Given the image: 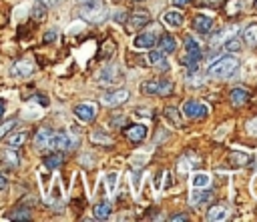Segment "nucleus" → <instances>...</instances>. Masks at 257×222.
Here are the masks:
<instances>
[{"label":"nucleus","mask_w":257,"mask_h":222,"mask_svg":"<svg viewBox=\"0 0 257 222\" xmlns=\"http://www.w3.org/2000/svg\"><path fill=\"white\" fill-rule=\"evenodd\" d=\"M75 116H77L81 122L88 124V122H92L94 116H96V106H94L92 102H81V104L75 106Z\"/></svg>","instance_id":"1a4fd4ad"},{"label":"nucleus","mask_w":257,"mask_h":222,"mask_svg":"<svg viewBox=\"0 0 257 222\" xmlns=\"http://www.w3.org/2000/svg\"><path fill=\"white\" fill-rule=\"evenodd\" d=\"M237 10H239V0H231L229 8H227V14H235Z\"/></svg>","instance_id":"4c0bfd02"},{"label":"nucleus","mask_w":257,"mask_h":222,"mask_svg":"<svg viewBox=\"0 0 257 222\" xmlns=\"http://www.w3.org/2000/svg\"><path fill=\"white\" fill-rule=\"evenodd\" d=\"M90 140H92L94 144H100V146H111V144H113L111 136H107L102 130H92V132H90Z\"/></svg>","instance_id":"c756f323"},{"label":"nucleus","mask_w":257,"mask_h":222,"mask_svg":"<svg viewBox=\"0 0 257 222\" xmlns=\"http://www.w3.org/2000/svg\"><path fill=\"white\" fill-rule=\"evenodd\" d=\"M149 22H151V14H149V10H147V8H135V10L131 12L129 20H127V28H129L131 32H135V30L145 28Z\"/></svg>","instance_id":"39448f33"},{"label":"nucleus","mask_w":257,"mask_h":222,"mask_svg":"<svg viewBox=\"0 0 257 222\" xmlns=\"http://www.w3.org/2000/svg\"><path fill=\"white\" fill-rule=\"evenodd\" d=\"M147 134H149V128L145 126V124H133V126H129V128H125V136L131 140V142H143L145 138H147Z\"/></svg>","instance_id":"ddd939ff"},{"label":"nucleus","mask_w":257,"mask_h":222,"mask_svg":"<svg viewBox=\"0 0 257 222\" xmlns=\"http://www.w3.org/2000/svg\"><path fill=\"white\" fill-rule=\"evenodd\" d=\"M183 22H185V16H183V12H179L177 8H175V10H167V12L163 14V24L169 26V28H179Z\"/></svg>","instance_id":"4468645a"},{"label":"nucleus","mask_w":257,"mask_h":222,"mask_svg":"<svg viewBox=\"0 0 257 222\" xmlns=\"http://www.w3.org/2000/svg\"><path fill=\"white\" fill-rule=\"evenodd\" d=\"M213 22L215 20L211 16H207V14H197L193 18V30L199 32V34H209L213 30Z\"/></svg>","instance_id":"f8f14e48"},{"label":"nucleus","mask_w":257,"mask_h":222,"mask_svg":"<svg viewBox=\"0 0 257 222\" xmlns=\"http://www.w3.org/2000/svg\"><path fill=\"white\" fill-rule=\"evenodd\" d=\"M42 4H46V6H55V4H59V2H63V0H40Z\"/></svg>","instance_id":"37998d69"},{"label":"nucleus","mask_w":257,"mask_h":222,"mask_svg":"<svg viewBox=\"0 0 257 222\" xmlns=\"http://www.w3.org/2000/svg\"><path fill=\"white\" fill-rule=\"evenodd\" d=\"M147 58H149V64L153 66H157L161 72H169V62H167V54L163 50H153L149 48V54H147Z\"/></svg>","instance_id":"9b49d317"},{"label":"nucleus","mask_w":257,"mask_h":222,"mask_svg":"<svg viewBox=\"0 0 257 222\" xmlns=\"http://www.w3.org/2000/svg\"><path fill=\"white\" fill-rule=\"evenodd\" d=\"M243 42L247 46H257V24H249L245 30H243Z\"/></svg>","instance_id":"cd10ccee"},{"label":"nucleus","mask_w":257,"mask_h":222,"mask_svg":"<svg viewBox=\"0 0 257 222\" xmlns=\"http://www.w3.org/2000/svg\"><path fill=\"white\" fill-rule=\"evenodd\" d=\"M125 124V116H115V120H111V126H123Z\"/></svg>","instance_id":"ea45409f"},{"label":"nucleus","mask_w":257,"mask_h":222,"mask_svg":"<svg viewBox=\"0 0 257 222\" xmlns=\"http://www.w3.org/2000/svg\"><path fill=\"white\" fill-rule=\"evenodd\" d=\"M157 42H159V46H161V50L165 54H173L177 50V42H175V38L171 34H161V38Z\"/></svg>","instance_id":"b1692460"},{"label":"nucleus","mask_w":257,"mask_h":222,"mask_svg":"<svg viewBox=\"0 0 257 222\" xmlns=\"http://www.w3.org/2000/svg\"><path fill=\"white\" fill-rule=\"evenodd\" d=\"M86 2H90V0H79V4H86Z\"/></svg>","instance_id":"8fccbe9b"},{"label":"nucleus","mask_w":257,"mask_h":222,"mask_svg":"<svg viewBox=\"0 0 257 222\" xmlns=\"http://www.w3.org/2000/svg\"><path fill=\"white\" fill-rule=\"evenodd\" d=\"M131 98V92L127 90V88H117V90H111V92H105L102 94V98H100V102L105 104V106H121V104H125L127 100Z\"/></svg>","instance_id":"0eeeda50"},{"label":"nucleus","mask_w":257,"mask_h":222,"mask_svg":"<svg viewBox=\"0 0 257 222\" xmlns=\"http://www.w3.org/2000/svg\"><path fill=\"white\" fill-rule=\"evenodd\" d=\"M81 16L85 20H98L105 12V6H102V0H90L86 4H81Z\"/></svg>","instance_id":"6e6552de"},{"label":"nucleus","mask_w":257,"mask_h":222,"mask_svg":"<svg viewBox=\"0 0 257 222\" xmlns=\"http://www.w3.org/2000/svg\"><path fill=\"white\" fill-rule=\"evenodd\" d=\"M223 48H225V52H239L241 50V42L237 38H229V40L223 42Z\"/></svg>","instance_id":"2f4dec72"},{"label":"nucleus","mask_w":257,"mask_h":222,"mask_svg":"<svg viewBox=\"0 0 257 222\" xmlns=\"http://www.w3.org/2000/svg\"><path fill=\"white\" fill-rule=\"evenodd\" d=\"M161 176H163V174H157V180H161ZM155 188L159 190V188H161V182H157V186H155Z\"/></svg>","instance_id":"09e8293b"},{"label":"nucleus","mask_w":257,"mask_h":222,"mask_svg":"<svg viewBox=\"0 0 257 222\" xmlns=\"http://www.w3.org/2000/svg\"><path fill=\"white\" fill-rule=\"evenodd\" d=\"M211 184V176L207 172H195L191 176V186L193 188H209Z\"/></svg>","instance_id":"412c9836"},{"label":"nucleus","mask_w":257,"mask_h":222,"mask_svg":"<svg viewBox=\"0 0 257 222\" xmlns=\"http://www.w3.org/2000/svg\"><path fill=\"white\" fill-rule=\"evenodd\" d=\"M141 92L149 96H169L173 94V82L169 80H147L141 84Z\"/></svg>","instance_id":"7ed1b4c3"},{"label":"nucleus","mask_w":257,"mask_h":222,"mask_svg":"<svg viewBox=\"0 0 257 222\" xmlns=\"http://www.w3.org/2000/svg\"><path fill=\"white\" fill-rule=\"evenodd\" d=\"M237 68H239V60L235 56H223L209 66L207 74L213 78H229L231 74H235Z\"/></svg>","instance_id":"f257e3e1"},{"label":"nucleus","mask_w":257,"mask_h":222,"mask_svg":"<svg viewBox=\"0 0 257 222\" xmlns=\"http://www.w3.org/2000/svg\"><path fill=\"white\" fill-rule=\"evenodd\" d=\"M77 144H79V140L73 134L61 130V132H53V136H50V142H48V148L50 150H57V152H67V150H73Z\"/></svg>","instance_id":"f03ea898"},{"label":"nucleus","mask_w":257,"mask_h":222,"mask_svg":"<svg viewBox=\"0 0 257 222\" xmlns=\"http://www.w3.org/2000/svg\"><path fill=\"white\" fill-rule=\"evenodd\" d=\"M185 58L183 62L189 66V64H199V60L203 58V52H201V44L193 38V36H187L185 38Z\"/></svg>","instance_id":"20e7f679"},{"label":"nucleus","mask_w":257,"mask_h":222,"mask_svg":"<svg viewBox=\"0 0 257 222\" xmlns=\"http://www.w3.org/2000/svg\"><path fill=\"white\" fill-rule=\"evenodd\" d=\"M6 136H8V146H12V148H18V146H22L28 140V132L26 130H18V132L10 130Z\"/></svg>","instance_id":"4be33fe9"},{"label":"nucleus","mask_w":257,"mask_h":222,"mask_svg":"<svg viewBox=\"0 0 257 222\" xmlns=\"http://www.w3.org/2000/svg\"><path fill=\"white\" fill-rule=\"evenodd\" d=\"M50 136H53V130L50 128H40L38 132H36V136H34V146H36V150H44V148H48V142H50Z\"/></svg>","instance_id":"6ab92c4d"},{"label":"nucleus","mask_w":257,"mask_h":222,"mask_svg":"<svg viewBox=\"0 0 257 222\" xmlns=\"http://www.w3.org/2000/svg\"><path fill=\"white\" fill-rule=\"evenodd\" d=\"M34 100H36L38 104H42V106H48V98H46V96H34Z\"/></svg>","instance_id":"79ce46f5"},{"label":"nucleus","mask_w":257,"mask_h":222,"mask_svg":"<svg viewBox=\"0 0 257 222\" xmlns=\"http://www.w3.org/2000/svg\"><path fill=\"white\" fill-rule=\"evenodd\" d=\"M2 158H4V162H6V164H10V166H12V168L20 166V158H18L16 150H12V148H6V150L2 152Z\"/></svg>","instance_id":"7c9ffc66"},{"label":"nucleus","mask_w":257,"mask_h":222,"mask_svg":"<svg viewBox=\"0 0 257 222\" xmlns=\"http://www.w3.org/2000/svg\"><path fill=\"white\" fill-rule=\"evenodd\" d=\"M205 2H209V4H221L223 0H205Z\"/></svg>","instance_id":"de8ad7c7"},{"label":"nucleus","mask_w":257,"mask_h":222,"mask_svg":"<svg viewBox=\"0 0 257 222\" xmlns=\"http://www.w3.org/2000/svg\"><path fill=\"white\" fill-rule=\"evenodd\" d=\"M8 218H10V220H30V210H28V208H18V210H14Z\"/></svg>","instance_id":"473e14b6"},{"label":"nucleus","mask_w":257,"mask_h":222,"mask_svg":"<svg viewBox=\"0 0 257 222\" xmlns=\"http://www.w3.org/2000/svg\"><path fill=\"white\" fill-rule=\"evenodd\" d=\"M157 40H159V36H157V32L155 30H149V32H141V34H137L135 36V40H133V46L137 48V50H149V48H153L157 44Z\"/></svg>","instance_id":"9d476101"},{"label":"nucleus","mask_w":257,"mask_h":222,"mask_svg":"<svg viewBox=\"0 0 257 222\" xmlns=\"http://www.w3.org/2000/svg\"><path fill=\"white\" fill-rule=\"evenodd\" d=\"M247 130H249V134H255L257 136V116L247 122Z\"/></svg>","instance_id":"c9c22d12"},{"label":"nucleus","mask_w":257,"mask_h":222,"mask_svg":"<svg viewBox=\"0 0 257 222\" xmlns=\"http://www.w3.org/2000/svg\"><path fill=\"white\" fill-rule=\"evenodd\" d=\"M191 0H173V4L175 6H185V4H189Z\"/></svg>","instance_id":"c03bdc74"},{"label":"nucleus","mask_w":257,"mask_h":222,"mask_svg":"<svg viewBox=\"0 0 257 222\" xmlns=\"http://www.w3.org/2000/svg\"><path fill=\"white\" fill-rule=\"evenodd\" d=\"M249 160H251V156L247 152H241V150H233L229 154V162L233 166H245V164H249Z\"/></svg>","instance_id":"bb28decb"},{"label":"nucleus","mask_w":257,"mask_h":222,"mask_svg":"<svg viewBox=\"0 0 257 222\" xmlns=\"http://www.w3.org/2000/svg\"><path fill=\"white\" fill-rule=\"evenodd\" d=\"M63 162H65V156H63V152H57V150L53 154H46L42 158L44 168H48V170H57L59 166H63Z\"/></svg>","instance_id":"f3484780"},{"label":"nucleus","mask_w":257,"mask_h":222,"mask_svg":"<svg viewBox=\"0 0 257 222\" xmlns=\"http://www.w3.org/2000/svg\"><path fill=\"white\" fill-rule=\"evenodd\" d=\"M165 118H167V122L171 124V126H183V118H181V112L175 108V106H167L165 108Z\"/></svg>","instance_id":"5701e85b"},{"label":"nucleus","mask_w":257,"mask_h":222,"mask_svg":"<svg viewBox=\"0 0 257 222\" xmlns=\"http://www.w3.org/2000/svg\"><path fill=\"white\" fill-rule=\"evenodd\" d=\"M2 114H4V102L0 100V118H2Z\"/></svg>","instance_id":"49530a36"},{"label":"nucleus","mask_w":257,"mask_h":222,"mask_svg":"<svg viewBox=\"0 0 257 222\" xmlns=\"http://www.w3.org/2000/svg\"><path fill=\"white\" fill-rule=\"evenodd\" d=\"M183 114H185L187 118L201 120V118H205V116L209 114V108L205 106L203 102H199V100H187V102L183 104Z\"/></svg>","instance_id":"423d86ee"},{"label":"nucleus","mask_w":257,"mask_h":222,"mask_svg":"<svg viewBox=\"0 0 257 222\" xmlns=\"http://www.w3.org/2000/svg\"><path fill=\"white\" fill-rule=\"evenodd\" d=\"M213 200V192L209 188H193V194H191V204L195 206H201L205 202Z\"/></svg>","instance_id":"dca6fc26"},{"label":"nucleus","mask_w":257,"mask_h":222,"mask_svg":"<svg viewBox=\"0 0 257 222\" xmlns=\"http://www.w3.org/2000/svg\"><path fill=\"white\" fill-rule=\"evenodd\" d=\"M6 188H8V178L4 174H0V192L6 190Z\"/></svg>","instance_id":"58836bf2"},{"label":"nucleus","mask_w":257,"mask_h":222,"mask_svg":"<svg viewBox=\"0 0 257 222\" xmlns=\"http://www.w3.org/2000/svg\"><path fill=\"white\" fill-rule=\"evenodd\" d=\"M46 10H48V6L42 4L40 0H36L34 6H32V10H30V18H32L34 22H42V20L46 18Z\"/></svg>","instance_id":"a878e982"},{"label":"nucleus","mask_w":257,"mask_h":222,"mask_svg":"<svg viewBox=\"0 0 257 222\" xmlns=\"http://www.w3.org/2000/svg\"><path fill=\"white\" fill-rule=\"evenodd\" d=\"M57 36H59V34H57V30H48V32L44 34V42H46V44L55 42V40H57Z\"/></svg>","instance_id":"e433bc0d"},{"label":"nucleus","mask_w":257,"mask_h":222,"mask_svg":"<svg viewBox=\"0 0 257 222\" xmlns=\"http://www.w3.org/2000/svg\"><path fill=\"white\" fill-rule=\"evenodd\" d=\"M169 220H173V222H177V220H179V222H185V220H187V216H185V214H173Z\"/></svg>","instance_id":"a19ab883"},{"label":"nucleus","mask_w":257,"mask_h":222,"mask_svg":"<svg viewBox=\"0 0 257 222\" xmlns=\"http://www.w3.org/2000/svg\"><path fill=\"white\" fill-rule=\"evenodd\" d=\"M14 126H16V120H8V122H4V124H0V140L6 138V134H8Z\"/></svg>","instance_id":"72a5a7b5"},{"label":"nucleus","mask_w":257,"mask_h":222,"mask_svg":"<svg viewBox=\"0 0 257 222\" xmlns=\"http://www.w3.org/2000/svg\"><path fill=\"white\" fill-rule=\"evenodd\" d=\"M255 8H257V0H255Z\"/></svg>","instance_id":"603ef678"},{"label":"nucleus","mask_w":257,"mask_h":222,"mask_svg":"<svg viewBox=\"0 0 257 222\" xmlns=\"http://www.w3.org/2000/svg\"><path fill=\"white\" fill-rule=\"evenodd\" d=\"M135 116H151V112H149V110H137Z\"/></svg>","instance_id":"a18cd8bd"},{"label":"nucleus","mask_w":257,"mask_h":222,"mask_svg":"<svg viewBox=\"0 0 257 222\" xmlns=\"http://www.w3.org/2000/svg\"><path fill=\"white\" fill-rule=\"evenodd\" d=\"M123 78V72L117 68V66H113V68H105L100 74H98V80L100 82H105V84H113V82H119Z\"/></svg>","instance_id":"a211bd4d"},{"label":"nucleus","mask_w":257,"mask_h":222,"mask_svg":"<svg viewBox=\"0 0 257 222\" xmlns=\"http://www.w3.org/2000/svg\"><path fill=\"white\" fill-rule=\"evenodd\" d=\"M117 180H119V172H109V174H107V186H109V192H115V188H117Z\"/></svg>","instance_id":"f704fd0d"},{"label":"nucleus","mask_w":257,"mask_h":222,"mask_svg":"<svg viewBox=\"0 0 257 222\" xmlns=\"http://www.w3.org/2000/svg\"><path fill=\"white\" fill-rule=\"evenodd\" d=\"M92 214H94L96 220H107V218L111 216V204H109V202H100V204H96V206L92 208Z\"/></svg>","instance_id":"c85d7f7f"},{"label":"nucleus","mask_w":257,"mask_h":222,"mask_svg":"<svg viewBox=\"0 0 257 222\" xmlns=\"http://www.w3.org/2000/svg\"><path fill=\"white\" fill-rule=\"evenodd\" d=\"M34 72V66H32V62H28V60H18L14 66H12V76L14 78H28L30 74Z\"/></svg>","instance_id":"2eb2a0df"},{"label":"nucleus","mask_w":257,"mask_h":222,"mask_svg":"<svg viewBox=\"0 0 257 222\" xmlns=\"http://www.w3.org/2000/svg\"><path fill=\"white\" fill-rule=\"evenodd\" d=\"M227 218H229V210L225 206H213L207 212V220H213V222H223Z\"/></svg>","instance_id":"393cba45"},{"label":"nucleus","mask_w":257,"mask_h":222,"mask_svg":"<svg viewBox=\"0 0 257 222\" xmlns=\"http://www.w3.org/2000/svg\"><path fill=\"white\" fill-rule=\"evenodd\" d=\"M111 2H113V4H119V2H123V0H111Z\"/></svg>","instance_id":"3c124183"},{"label":"nucleus","mask_w":257,"mask_h":222,"mask_svg":"<svg viewBox=\"0 0 257 222\" xmlns=\"http://www.w3.org/2000/svg\"><path fill=\"white\" fill-rule=\"evenodd\" d=\"M229 100L233 106H243L245 102H249V90L245 88H233L229 94Z\"/></svg>","instance_id":"aec40b11"}]
</instances>
